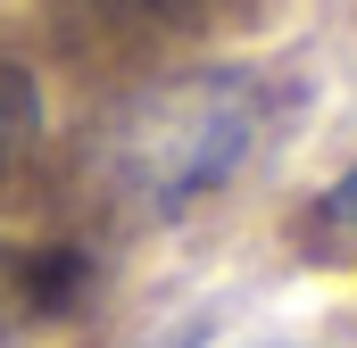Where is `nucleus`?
<instances>
[{
	"label": "nucleus",
	"instance_id": "nucleus-2",
	"mask_svg": "<svg viewBox=\"0 0 357 348\" xmlns=\"http://www.w3.org/2000/svg\"><path fill=\"white\" fill-rule=\"evenodd\" d=\"M33 125H42V91H33V75L17 67V58H0V182H8V166L33 150Z\"/></svg>",
	"mask_w": 357,
	"mask_h": 348
},
{
	"label": "nucleus",
	"instance_id": "nucleus-5",
	"mask_svg": "<svg viewBox=\"0 0 357 348\" xmlns=\"http://www.w3.org/2000/svg\"><path fill=\"white\" fill-rule=\"evenodd\" d=\"M191 340H199V332H175V340H150V348H191Z\"/></svg>",
	"mask_w": 357,
	"mask_h": 348
},
{
	"label": "nucleus",
	"instance_id": "nucleus-4",
	"mask_svg": "<svg viewBox=\"0 0 357 348\" xmlns=\"http://www.w3.org/2000/svg\"><path fill=\"white\" fill-rule=\"evenodd\" d=\"M307 232H316L324 249L357 241V166H349V174H333V182L316 191V207H307Z\"/></svg>",
	"mask_w": 357,
	"mask_h": 348
},
{
	"label": "nucleus",
	"instance_id": "nucleus-1",
	"mask_svg": "<svg viewBox=\"0 0 357 348\" xmlns=\"http://www.w3.org/2000/svg\"><path fill=\"white\" fill-rule=\"evenodd\" d=\"M274 116H282V91L258 67H191V75H167L158 91H142L108 125L100 174L125 216L167 224L183 207H199L208 191H225L266 150Z\"/></svg>",
	"mask_w": 357,
	"mask_h": 348
},
{
	"label": "nucleus",
	"instance_id": "nucleus-3",
	"mask_svg": "<svg viewBox=\"0 0 357 348\" xmlns=\"http://www.w3.org/2000/svg\"><path fill=\"white\" fill-rule=\"evenodd\" d=\"M67 8H84L91 25H116V33H167V25H191L208 0H67Z\"/></svg>",
	"mask_w": 357,
	"mask_h": 348
}]
</instances>
